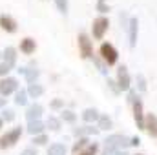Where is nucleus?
Listing matches in <instances>:
<instances>
[{
	"label": "nucleus",
	"instance_id": "32",
	"mask_svg": "<svg viewBox=\"0 0 157 155\" xmlns=\"http://www.w3.org/2000/svg\"><path fill=\"white\" fill-rule=\"evenodd\" d=\"M97 11H99V13H102V15L110 11V6L106 4V0H97Z\"/></svg>",
	"mask_w": 157,
	"mask_h": 155
},
{
	"label": "nucleus",
	"instance_id": "21",
	"mask_svg": "<svg viewBox=\"0 0 157 155\" xmlns=\"http://www.w3.org/2000/svg\"><path fill=\"white\" fill-rule=\"evenodd\" d=\"M97 128L99 130H112L113 128V120L108 113H101L99 120H97Z\"/></svg>",
	"mask_w": 157,
	"mask_h": 155
},
{
	"label": "nucleus",
	"instance_id": "12",
	"mask_svg": "<svg viewBox=\"0 0 157 155\" xmlns=\"http://www.w3.org/2000/svg\"><path fill=\"white\" fill-rule=\"evenodd\" d=\"M0 28H2L6 33H17V29H18V22H17L11 15L2 13V15H0Z\"/></svg>",
	"mask_w": 157,
	"mask_h": 155
},
{
	"label": "nucleus",
	"instance_id": "8",
	"mask_svg": "<svg viewBox=\"0 0 157 155\" xmlns=\"http://www.w3.org/2000/svg\"><path fill=\"white\" fill-rule=\"evenodd\" d=\"M115 82H117V86H119L121 91H126V93H128V91L132 89V75H130V71H128L126 66H119L117 68Z\"/></svg>",
	"mask_w": 157,
	"mask_h": 155
},
{
	"label": "nucleus",
	"instance_id": "38",
	"mask_svg": "<svg viewBox=\"0 0 157 155\" xmlns=\"http://www.w3.org/2000/svg\"><path fill=\"white\" fill-rule=\"evenodd\" d=\"M112 155H130V153H128L126 150H115V152H113Z\"/></svg>",
	"mask_w": 157,
	"mask_h": 155
},
{
	"label": "nucleus",
	"instance_id": "14",
	"mask_svg": "<svg viewBox=\"0 0 157 155\" xmlns=\"http://www.w3.org/2000/svg\"><path fill=\"white\" fill-rule=\"evenodd\" d=\"M101 133V130L97 128V126H93V124H84V126H77V128H73V135L75 137H91V135H99Z\"/></svg>",
	"mask_w": 157,
	"mask_h": 155
},
{
	"label": "nucleus",
	"instance_id": "23",
	"mask_svg": "<svg viewBox=\"0 0 157 155\" xmlns=\"http://www.w3.org/2000/svg\"><path fill=\"white\" fill-rule=\"evenodd\" d=\"M29 102V97H28V91L24 88H20L17 93H15V104L17 106H28Z\"/></svg>",
	"mask_w": 157,
	"mask_h": 155
},
{
	"label": "nucleus",
	"instance_id": "19",
	"mask_svg": "<svg viewBox=\"0 0 157 155\" xmlns=\"http://www.w3.org/2000/svg\"><path fill=\"white\" fill-rule=\"evenodd\" d=\"M26 91H28V97H29V99H39V97L44 95V86L39 84V82H35V84H28Z\"/></svg>",
	"mask_w": 157,
	"mask_h": 155
},
{
	"label": "nucleus",
	"instance_id": "39",
	"mask_svg": "<svg viewBox=\"0 0 157 155\" xmlns=\"http://www.w3.org/2000/svg\"><path fill=\"white\" fill-rule=\"evenodd\" d=\"M4 128V120H2V117H0V130Z\"/></svg>",
	"mask_w": 157,
	"mask_h": 155
},
{
	"label": "nucleus",
	"instance_id": "13",
	"mask_svg": "<svg viewBox=\"0 0 157 155\" xmlns=\"http://www.w3.org/2000/svg\"><path fill=\"white\" fill-rule=\"evenodd\" d=\"M4 57H2V62H6L11 70H15L17 68V59H18V51H17V47H13V46H7L4 51Z\"/></svg>",
	"mask_w": 157,
	"mask_h": 155
},
{
	"label": "nucleus",
	"instance_id": "6",
	"mask_svg": "<svg viewBox=\"0 0 157 155\" xmlns=\"http://www.w3.org/2000/svg\"><path fill=\"white\" fill-rule=\"evenodd\" d=\"M132 113H133V122H135V126H137V130H144V104H143V100H141V97H137L132 104Z\"/></svg>",
	"mask_w": 157,
	"mask_h": 155
},
{
	"label": "nucleus",
	"instance_id": "18",
	"mask_svg": "<svg viewBox=\"0 0 157 155\" xmlns=\"http://www.w3.org/2000/svg\"><path fill=\"white\" fill-rule=\"evenodd\" d=\"M80 117H82V120H84L86 124H93V122H97V120H99L101 113H99V110H97V108H86V110L80 113Z\"/></svg>",
	"mask_w": 157,
	"mask_h": 155
},
{
	"label": "nucleus",
	"instance_id": "35",
	"mask_svg": "<svg viewBox=\"0 0 157 155\" xmlns=\"http://www.w3.org/2000/svg\"><path fill=\"white\" fill-rule=\"evenodd\" d=\"M20 155H39V152H37V148L29 146V148H24V150L20 152Z\"/></svg>",
	"mask_w": 157,
	"mask_h": 155
},
{
	"label": "nucleus",
	"instance_id": "36",
	"mask_svg": "<svg viewBox=\"0 0 157 155\" xmlns=\"http://www.w3.org/2000/svg\"><path fill=\"white\" fill-rule=\"evenodd\" d=\"M141 144V139L137 137V135H133V137H130V146H133V148H137Z\"/></svg>",
	"mask_w": 157,
	"mask_h": 155
},
{
	"label": "nucleus",
	"instance_id": "11",
	"mask_svg": "<svg viewBox=\"0 0 157 155\" xmlns=\"http://www.w3.org/2000/svg\"><path fill=\"white\" fill-rule=\"evenodd\" d=\"M44 115V106L39 102H33V104H28L26 106V119L28 122L31 120H40V117Z\"/></svg>",
	"mask_w": 157,
	"mask_h": 155
},
{
	"label": "nucleus",
	"instance_id": "33",
	"mask_svg": "<svg viewBox=\"0 0 157 155\" xmlns=\"http://www.w3.org/2000/svg\"><path fill=\"white\" fill-rule=\"evenodd\" d=\"M106 84H108V88H110V89H112V91H113V93H115V95H117V93H121V89H119V86H117V82H115V80H113V78H106Z\"/></svg>",
	"mask_w": 157,
	"mask_h": 155
},
{
	"label": "nucleus",
	"instance_id": "16",
	"mask_svg": "<svg viewBox=\"0 0 157 155\" xmlns=\"http://www.w3.org/2000/svg\"><path fill=\"white\" fill-rule=\"evenodd\" d=\"M31 137H35V135H40V133H44L46 131V122L40 119V120H31V122H28L26 124V128H24Z\"/></svg>",
	"mask_w": 157,
	"mask_h": 155
},
{
	"label": "nucleus",
	"instance_id": "40",
	"mask_svg": "<svg viewBox=\"0 0 157 155\" xmlns=\"http://www.w3.org/2000/svg\"><path fill=\"white\" fill-rule=\"evenodd\" d=\"M2 57H4V53H2V51H0V59H2Z\"/></svg>",
	"mask_w": 157,
	"mask_h": 155
},
{
	"label": "nucleus",
	"instance_id": "27",
	"mask_svg": "<svg viewBox=\"0 0 157 155\" xmlns=\"http://www.w3.org/2000/svg\"><path fill=\"white\" fill-rule=\"evenodd\" d=\"M99 153V144L97 142H90L82 152H78L77 155H97Z\"/></svg>",
	"mask_w": 157,
	"mask_h": 155
},
{
	"label": "nucleus",
	"instance_id": "20",
	"mask_svg": "<svg viewBox=\"0 0 157 155\" xmlns=\"http://www.w3.org/2000/svg\"><path fill=\"white\" fill-rule=\"evenodd\" d=\"M68 153V148L64 142H53L48 146V155H66Z\"/></svg>",
	"mask_w": 157,
	"mask_h": 155
},
{
	"label": "nucleus",
	"instance_id": "24",
	"mask_svg": "<svg viewBox=\"0 0 157 155\" xmlns=\"http://www.w3.org/2000/svg\"><path fill=\"white\" fill-rule=\"evenodd\" d=\"M60 126H62V120H60L59 117L49 115L48 119H46V128H49L51 131H59V130H60Z\"/></svg>",
	"mask_w": 157,
	"mask_h": 155
},
{
	"label": "nucleus",
	"instance_id": "5",
	"mask_svg": "<svg viewBox=\"0 0 157 155\" xmlns=\"http://www.w3.org/2000/svg\"><path fill=\"white\" fill-rule=\"evenodd\" d=\"M108 28H110V20H108V17H104V15L97 17V18L93 20V26H91V35H93V39L95 40H102L104 39V35H106V31H108Z\"/></svg>",
	"mask_w": 157,
	"mask_h": 155
},
{
	"label": "nucleus",
	"instance_id": "22",
	"mask_svg": "<svg viewBox=\"0 0 157 155\" xmlns=\"http://www.w3.org/2000/svg\"><path fill=\"white\" fill-rule=\"evenodd\" d=\"M88 144H90V137H78L77 141L73 142V146H71V153L77 155L78 152H82Z\"/></svg>",
	"mask_w": 157,
	"mask_h": 155
},
{
	"label": "nucleus",
	"instance_id": "34",
	"mask_svg": "<svg viewBox=\"0 0 157 155\" xmlns=\"http://www.w3.org/2000/svg\"><path fill=\"white\" fill-rule=\"evenodd\" d=\"M9 71H11V68H9L6 62H0V78L9 77Z\"/></svg>",
	"mask_w": 157,
	"mask_h": 155
},
{
	"label": "nucleus",
	"instance_id": "30",
	"mask_svg": "<svg viewBox=\"0 0 157 155\" xmlns=\"http://www.w3.org/2000/svg\"><path fill=\"white\" fill-rule=\"evenodd\" d=\"M55 6H57L60 15H68V11H70V2L68 0H55Z\"/></svg>",
	"mask_w": 157,
	"mask_h": 155
},
{
	"label": "nucleus",
	"instance_id": "29",
	"mask_svg": "<svg viewBox=\"0 0 157 155\" xmlns=\"http://www.w3.org/2000/svg\"><path fill=\"white\" fill-rule=\"evenodd\" d=\"M0 117H2V120H4V122H13V120H15V117H17V113H15V110H11V108H4Z\"/></svg>",
	"mask_w": 157,
	"mask_h": 155
},
{
	"label": "nucleus",
	"instance_id": "17",
	"mask_svg": "<svg viewBox=\"0 0 157 155\" xmlns=\"http://www.w3.org/2000/svg\"><path fill=\"white\" fill-rule=\"evenodd\" d=\"M35 49H37V42H35V39L26 37V39L20 40V51H22L24 55H33Z\"/></svg>",
	"mask_w": 157,
	"mask_h": 155
},
{
	"label": "nucleus",
	"instance_id": "37",
	"mask_svg": "<svg viewBox=\"0 0 157 155\" xmlns=\"http://www.w3.org/2000/svg\"><path fill=\"white\" fill-rule=\"evenodd\" d=\"M6 102H7V99L0 95V110H4V108H6Z\"/></svg>",
	"mask_w": 157,
	"mask_h": 155
},
{
	"label": "nucleus",
	"instance_id": "26",
	"mask_svg": "<svg viewBox=\"0 0 157 155\" xmlns=\"http://www.w3.org/2000/svg\"><path fill=\"white\" fill-rule=\"evenodd\" d=\"M135 86H137V91L139 93H144L146 89H148V82H146V77L143 75V73H137V77H135Z\"/></svg>",
	"mask_w": 157,
	"mask_h": 155
},
{
	"label": "nucleus",
	"instance_id": "15",
	"mask_svg": "<svg viewBox=\"0 0 157 155\" xmlns=\"http://www.w3.org/2000/svg\"><path fill=\"white\" fill-rule=\"evenodd\" d=\"M144 131L152 139H157V115L155 113H146V117H144Z\"/></svg>",
	"mask_w": 157,
	"mask_h": 155
},
{
	"label": "nucleus",
	"instance_id": "41",
	"mask_svg": "<svg viewBox=\"0 0 157 155\" xmlns=\"http://www.w3.org/2000/svg\"><path fill=\"white\" fill-rule=\"evenodd\" d=\"M135 155H144V153H135Z\"/></svg>",
	"mask_w": 157,
	"mask_h": 155
},
{
	"label": "nucleus",
	"instance_id": "2",
	"mask_svg": "<svg viewBox=\"0 0 157 155\" xmlns=\"http://www.w3.org/2000/svg\"><path fill=\"white\" fill-rule=\"evenodd\" d=\"M22 133H24V128H22V126H15V128L7 130L4 135H0V150L13 148V146L20 141Z\"/></svg>",
	"mask_w": 157,
	"mask_h": 155
},
{
	"label": "nucleus",
	"instance_id": "25",
	"mask_svg": "<svg viewBox=\"0 0 157 155\" xmlns=\"http://www.w3.org/2000/svg\"><path fill=\"white\" fill-rule=\"evenodd\" d=\"M59 119H60L62 122H68V124H75V120H77V113H75L73 110H62Z\"/></svg>",
	"mask_w": 157,
	"mask_h": 155
},
{
	"label": "nucleus",
	"instance_id": "4",
	"mask_svg": "<svg viewBox=\"0 0 157 155\" xmlns=\"http://www.w3.org/2000/svg\"><path fill=\"white\" fill-rule=\"evenodd\" d=\"M77 42H78V53H80V57L82 59H93V42L90 39V35L88 33H84V31H80L77 37Z\"/></svg>",
	"mask_w": 157,
	"mask_h": 155
},
{
	"label": "nucleus",
	"instance_id": "31",
	"mask_svg": "<svg viewBox=\"0 0 157 155\" xmlns=\"http://www.w3.org/2000/svg\"><path fill=\"white\" fill-rule=\"evenodd\" d=\"M49 108L55 110V112H59V110L62 112V110H64V99H53V100L49 102Z\"/></svg>",
	"mask_w": 157,
	"mask_h": 155
},
{
	"label": "nucleus",
	"instance_id": "10",
	"mask_svg": "<svg viewBox=\"0 0 157 155\" xmlns=\"http://www.w3.org/2000/svg\"><path fill=\"white\" fill-rule=\"evenodd\" d=\"M17 71L24 77V80L28 82V84H35V82H39V77H40V70L37 68H28V66H22V68H17Z\"/></svg>",
	"mask_w": 157,
	"mask_h": 155
},
{
	"label": "nucleus",
	"instance_id": "7",
	"mask_svg": "<svg viewBox=\"0 0 157 155\" xmlns=\"http://www.w3.org/2000/svg\"><path fill=\"white\" fill-rule=\"evenodd\" d=\"M18 89H20L18 78H15V77H4V78H0V95H2V97L15 95Z\"/></svg>",
	"mask_w": 157,
	"mask_h": 155
},
{
	"label": "nucleus",
	"instance_id": "9",
	"mask_svg": "<svg viewBox=\"0 0 157 155\" xmlns=\"http://www.w3.org/2000/svg\"><path fill=\"white\" fill-rule=\"evenodd\" d=\"M126 31H128V44H130V47H135L137 46V37H139V18L137 17H130Z\"/></svg>",
	"mask_w": 157,
	"mask_h": 155
},
{
	"label": "nucleus",
	"instance_id": "1",
	"mask_svg": "<svg viewBox=\"0 0 157 155\" xmlns=\"http://www.w3.org/2000/svg\"><path fill=\"white\" fill-rule=\"evenodd\" d=\"M130 146V137L122 133H112L104 139V152L102 155H112L115 150H126Z\"/></svg>",
	"mask_w": 157,
	"mask_h": 155
},
{
	"label": "nucleus",
	"instance_id": "28",
	"mask_svg": "<svg viewBox=\"0 0 157 155\" xmlns=\"http://www.w3.org/2000/svg\"><path fill=\"white\" fill-rule=\"evenodd\" d=\"M31 142H33V146H46V144L49 142V137H48L46 133H40V135H35V137L31 139Z\"/></svg>",
	"mask_w": 157,
	"mask_h": 155
},
{
	"label": "nucleus",
	"instance_id": "3",
	"mask_svg": "<svg viewBox=\"0 0 157 155\" xmlns=\"http://www.w3.org/2000/svg\"><path fill=\"white\" fill-rule=\"evenodd\" d=\"M99 55H101V59H102V62H104L106 66H115L117 60H119V51L115 49V46L110 44V42H102V44H101Z\"/></svg>",
	"mask_w": 157,
	"mask_h": 155
}]
</instances>
